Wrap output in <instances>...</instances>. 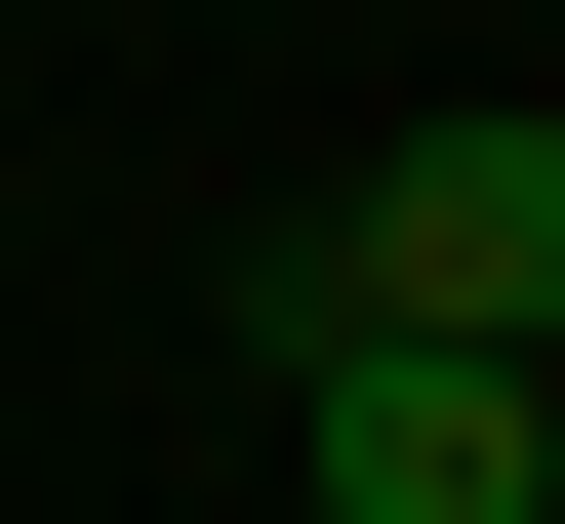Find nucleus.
I'll return each instance as SVG.
<instances>
[{
    "mask_svg": "<svg viewBox=\"0 0 565 524\" xmlns=\"http://www.w3.org/2000/svg\"><path fill=\"white\" fill-rule=\"evenodd\" d=\"M282 363H525L565 404V121H364L282 243Z\"/></svg>",
    "mask_w": 565,
    "mask_h": 524,
    "instance_id": "obj_1",
    "label": "nucleus"
},
{
    "mask_svg": "<svg viewBox=\"0 0 565 524\" xmlns=\"http://www.w3.org/2000/svg\"><path fill=\"white\" fill-rule=\"evenodd\" d=\"M323 404V524H565V404L525 363H282Z\"/></svg>",
    "mask_w": 565,
    "mask_h": 524,
    "instance_id": "obj_2",
    "label": "nucleus"
}]
</instances>
